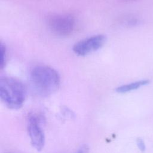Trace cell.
Listing matches in <instances>:
<instances>
[{
	"instance_id": "1",
	"label": "cell",
	"mask_w": 153,
	"mask_h": 153,
	"mask_svg": "<svg viewBox=\"0 0 153 153\" xmlns=\"http://www.w3.org/2000/svg\"><path fill=\"white\" fill-rule=\"evenodd\" d=\"M29 81L34 92L39 96L47 97L55 93L60 84V76L54 68L39 65L30 71Z\"/></svg>"
},
{
	"instance_id": "2",
	"label": "cell",
	"mask_w": 153,
	"mask_h": 153,
	"mask_svg": "<svg viewBox=\"0 0 153 153\" xmlns=\"http://www.w3.org/2000/svg\"><path fill=\"white\" fill-rule=\"evenodd\" d=\"M26 97V88L20 80L11 76L0 78V99L3 103L13 110L20 109Z\"/></svg>"
},
{
	"instance_id": "3",
	"label": "cell",
	"mask_w": 153,
	"mask_h": 153,
	"mask_svg": "<svg viewBox=\"0 0 153 153\" xmlns=\"http://www.w3.org/2000/svg\"><path fill=\"white\" fill-rule=\"evenodd\" d=\"M47 23L50 29L54 34L60 36H66L74 30L76 20L71 14H55L48 17Z\"/></svg>"
},
{
	"instance_id": "4",
	"label": "cell",
	"mask_w": 153,
	"mask_h": 153,
	"mask_svg": "<svg viewBox=\"0 0 153 153\" xmlns=\"http://www.w3.org/2000/svg\"><path fill=\"white\" fill-rule=\"evenodd\" d=\"M43 118L35 114L30 115L27 120V130L32 146L38 151H41L45 145V137L41 127Z\"/></svg>"
},
{
	"instance_id": "5",
	"label": "cell",
	"mask_w": 153,
	"mask_h": 153,
	"mask_svg": "<svg viewBox=\"0 0 153 153\" xmlns=\"http://www.w3.org/2000/svg\"><path fill=\"white\" fill-rule=\"evenodd\" d=\"M106 38L104 35H94L75 43L72 51L78 56H85L101 48L105 44Z\"/></svg>"
},
{
	"instance_id": "6",
	"label": "cell",
	"mask_w": 153,
	"mask_h": 153,
	"mask_svg": "<svg viewBox=\"0 0 153 153\" xmlns=\"http://www.w3.org/2000/svg\"><path fill=\"white\" fill-rule=\"evenodd\" d=\"M149 83L148 79H142L128 84L121 85L116 88L115 91L118 93H126L139 88L140 87L146 85Z\"/></svg>"
},
{
	"instance_id": "7",
	"label": "cell",
	"mask_w": 153,
	"mask_h": 153,
	"mask_svg": "<svg viewBox=\"0 0 153 153\" xmlns=\"http://www.w3.org/2000/svg\"><path fill=\"white\" fill-rule=\"evenodd\" d=\"M7 51L5 46L1 42L0 44V68L3 69L6 63Z\"/></svg>"
},
{
	"instance_id": "8",
	"label": "cell",
	"mask_w": 153,
	"mask_h": 153,
	"mask_svg": "<svg viewBox=\"0 0 153 153\" xmlns=\"http://www.w3.org/2000/svg\"><path fill=\"white\" fill-rule=\"evenodd\" d=\"M136 143H137V147L139 148L140 151H142V152H144L145 151V149H146V146H145V142L143 140V139H141V138L137 139Z\"/></svg>"
},
{
	"instance_id": "9",
	"label": "cell",
	"mask_w": 153,
	"mask_h": 153,
	"mask_svg": "<svg viewBox=\"0 0 153 153\" xmlns=\"http://www.w3.org/2000/svg\"><path fill=\"white\" fill-rule=\"evenodd\" d=\"M75 153H89V148L87 145H83Z\"/></svg>"
}]
</instances>
